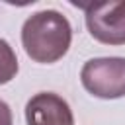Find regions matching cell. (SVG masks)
<instances>
[{
  "instance_id": "cell-1",
  "label": "cell",
  "mask_w": 125,
  "mask_h": 125,
  "mask_svg": "<svg viewBox=\"0 0 125 125\" xmlns=\"http://www.w3.org/2000/svg\"><path fill=\"white\" fill-rule=\"evenodd\" d=\"M72 41L68 20L57 10H41L31 14L21 25V45L27 57L41 64L62 59Z\"/></svg>"
},
{
  "instance_id": "cell-6",
  "label": "cell",
  "mask_w": 125,
  "mask_h": 125,
  "mask_svg": "<svg viewBox=\"0 0 125 125\" xmlns=\"http://www.w3.org/2000/svg\"><path fill=\"white\" fill-rule=\"evenodd\" d=\"M0 125H14L12 109L4 100H0Z\"/></svg>"
},
{
  "instance_id": "cell-3",
  "label": "cell",
  "mask_w": 125,
  "mask_h": 125,
  "mask_svg": "<svg viewBox=\"0 0 125 125\" xmlns=\"http://www.w3.org/2000/svg\"><path fill=\"white\" fill-rule=\"evenodd\" d=\"M90 35L104 45H125V0L82 6Z\"/></svg>"
},
{
  "instance_id": "cell-5",
  "label": "cell",
  "mask_w": 125,
  "mask_h": 125,
  "mask_svg": "<svg viewBox=\"0 0 125 125\" xmlns=\"http://www.w3.org/2000/svg\"><path fill=\"white\" fill-rule=\"evenodd\" d=\"M18 57L8 41L0 39V84L10 82L18 74Z\"/></svg>"
},
{
  "instance_id": "cell-2",
  "label": "cell",
  "mask_w": 125,
  "mask_h": 125,
  "mask_svg": "<svg viewBox=\"0 0 125 125\" xmlns=\"http://www.w3.org/2000/svg\"><path fill=\"white\" fill-rule=\"evenodd\" d=\"M82 86L96 98L115 100L125 96V59L98 57L84 62L80 70Z\"/></svg>"
},
{
  "instance_id": "cell-4",
  "label": "cell",
  "mask_w": 125,
  "mask_h": 125,
  "mask_svg": "<svg viewBox=\"0 0 125 125\" xmlns=\"http://www.w3.org/2000/svg\"><path fill=\"white\" fill-rule=\"evenodd\" d=\"M27 125H74V115L64 98L55 92H39L25 104Z\"/></svg>"
}]
</instances>
